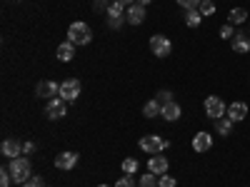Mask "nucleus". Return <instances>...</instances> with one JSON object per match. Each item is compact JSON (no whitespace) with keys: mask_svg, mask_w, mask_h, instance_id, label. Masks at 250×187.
Returning a JSON list of instances; mask_svg holds the SVG:
<instances>
[{"mask_svg":"<svg viewBox=\"0 0 250 187\" xmlns=\"http://www.w3.org/2000/svg\"><path fill=\"white\" fill-rule=\"evenodd\" d=\"M65 112H68V105H65V100H62V97H53V100H48V105H45V115H48L50 120H60V117H65Z\"/></svg>","mask_w":250,"mask_h":187,"instance_id":"obj_7","label":"nucleus"},{"mask_svg":"<svg viewBox=\"0 0 250 187\" xmlns=\"http://www.w3.org/2000/svg\"><path fill=\"white\" fill-rule=\"evenodd\" d=\"M145 15H148V13H145V5L133 3V5H128V15H125V18H128L130 25H140L143 20H145Z\"/></svg>","mask_w":250,"mask_h":187,"instance_id":"obj_11","label":"nucleus"},{"mask_svg":"<svg viewBox=\"0 0 250 187\" xmlns=\"http://www.w3.org/2000/svg\"><path fill=\"white\" fill-rule=\"evenodd\" d=\"M10 175H13V180L18 182V185H23V182H28L30 177H33V168H30V160L28 157H15V160H10Z\"/></svg>","mask_w":250,"mask_h":187,"instance_id":"obj_1","label":"nucleus"},{"mask_svg":"<svg viewBox=\"0 0 250 187\" xmlns=\"http://www.w3.org/2000/svg\"><path fill=\"white\" fill-rule=\"evenodd\" d=\"M73 57H75V45H73V43L58 45V60H60V62H70Z\"/></svg>","mask_w":250,"mask_h":187,"instance_id":"obj_17","label":"nucleus"},{"mask_svg":"<svg viewBox=\"0 0 250 187\" xmlns=\"http://www.w3.org/2000/svg\"><path fill=\"white\" fill-rule=\"evenodd\" d=\"M10 182H13L10 170H8V168H5V170H0V187H10Z\"/></svg>","mask_w":250,"mask_h":187,"instance_id":"obj_28","label":"nucleus"},{"mask_svg":"<svg viewBox=\"0 0 250 187\" xmlns=\"http://www.w3.org/2000/svg\"><path fill=\"white\" fill-rule=\"evenodd\" d=\"M75 165H78V155L75 152H60L55 157V168L58 170H73Z\"/></svg>","mask_w":250,"mask_h":187,"instance_id":"obj_13","label":"nucleus"},{"mask_svg":"<svg viewBox=\"0 0 250 187\" xmlns=\"http://www.w3.org/2000/svg\"><path fill=\"white\" fill-rule=\"evenodd\" d=\"M115 187H135V182H133V175H123V177L115 182Z\"/></svg>","mask_w":250,"mask_h":187,"instance_id":"obj_31","label":"nucleus"},{"mask_svg":"<svg viewBox=\"0 0 250 187\" xmlns=\"http://www.w3.org/2000/svg\"><path fill=\"white\" fill-rule=\"evenodd\" d=\"M35 152V142H25L23 145V155H33Z\"/></svg>","mask_w":250,"mask_h":187,"instance_id":"obj_34","label":"nucleus"},{"mask_svg":"<svg viewBox=\"0 0 250 187\" xmlns=\"http://www.w3.org/2000/svg\"><path fill=\"white\" fill-rule=\"evenodd\" d=\"M210 145H213V135L210 132H198L193 137V150L195 152H208V150H210Z\"/></svg>","mask_w":250,"mask_h":187,"instance_id":"obj_14","label":"nucleus"},{"mask_svg":"<svg viewBox=\"0 0 250 187\" xmlns=\"http://www.w3.org/2000/svg\"><path fill=\"white\" fill-rule=\"evenodd\" d=\"M123 3H115V0H110V8H108V15H120L123 13Z\"/></svg>","mask_w":250,"mask_h":187,"instance_id":"obj_32","label":"nucleus"},{"mask_svg":"<svg viewBox=\"0 0 250 187\" xmlns=\"http://www.w3.org/2000/svg\"><path fill=\"white\" fill-rule=\"evenodd\" d=\"M200 23H203L200 10H188V13H185V25H188V28H198Z\"/></svg>","mask_w":250,"mask_h":187,"instance_id":"obj_21","label":"nucleus"},{"mask_svg":"<svg viewBox=\"0 0 250 187\" xmlns=\"http://www.w3.org/2000/svg\"><path fill=\"white\" fill-rule=\"evenodd\" d=\"M90 40H93L90 25H85V23H73V25L68 28V43H73V45H88Z\"/></svg>","mask_w":250,"mask_h":187,"instance_id":"obj_2","label":"nucleus"},{"mask_svg":"<svg viewBox=\"0 0 250 187\" xmlns=\"http://www.w3.org/2000/svg\"><path fill=\"white\" fill-rule=\"evenodd\" d=\"M150 50H153V55H158V57H168L170 53H173V43L165 35H153L150 37Z\"/></svg>","mask_w":250,"mask_h":187,"instance_id":"obj_6","label":"nucleus"},{"mask_svg":"<svg viewBox=\"0 0 250 187\" xmlns=\"http://www.w3.org/2000/svg\"><path fill=\"white\" fill-rule=\"evenodd\" d=\"M178 5L185 10H198L200 8V0H178Z\"/></svg>","mask_w":250,"mask_h":187,"instance_id":"obj_27","label":"nucleus"},{"mask_svg":"<svg viewBox=\"0 0 250 187\" xmlns=\"http://www.w3.org/2000/svg\"><path fill=\"white\" fill-rule=\"evenodd\" d=\"M100 8H110L105 0H95V10H100Z\"/></svg>","mask_w":250,"mask_h":187,"instance_id":"obj_35","label":"nucleus"},{"mask_svg":"<svg viewBox=\"0 0 250 187\" xmlns=\"http://www.w3.org/2000/svg\"><path fill=\"white\" fill-rule=\"evenodd\" d=\"M125 20H128V18H123V13H120V15H108V25H110L113 30H120Z\"/></svg>","mask_w":250,"mask_h":187,"instance_id":"obj_24","label":"nucleus"},{"mask_svg":"<svg viewBox=\"0 0 250 187\" xmlns=\"http://www.w3.org/2000/svg\"><path fill=\"white\" fill-rule=\"evenodd\" d=\"M138 187H158L155 175H153V172H150V175H143V177H140V182H138Z\"/></svg>","mask_w":250,"mask_h":187,"instance_id":"obj_25","label":"nucleus"},{"mask_svg":"<svg viewBox=\"0 0 250 187\" xmlns=\"http://www.w3.org/2000/svg\"><path fill=\"white\" fill-rule=\"evenodd\" d=\"M168 168H170V162H168V157L165 155H153L150 160H148V170L153 172V175H165L168 172Z\"/></svg>","mask_w":250,"mask_h":187,"instance_id":"obj_9","label":"nucleus"},{"mask_svg":"<svg viewBox=\"0 0 250 187\" xmlns=\"http://www.w3.org/2000/svg\"><path fill=\"white\" fill-rule=\"evenodd\" d=\"M233 50H235V53H240V55L250 53V35H248V33L238 30V33L233 35Z\"/></svg>","mask_w":250,"mask_h":187,"instance_id":"obj_12","label":"nucleus"},{"mask_svg":"<svg viewBox=\"0 0 250 187\" xmlns=\"http://www.w3.org/2000/svg\"><path fill=\"white\" fill-rule=\"evenodd\" d=\"M0 150H3V155H5V157L15 160V157L23 155V145H20L15 137H8V140H3V145H0Z\"/></svg>","mask_w":250,"mask_h":187,"instance_id":"obj_10","label":"nucleus"},{"mask_svg":"<svg viewBox=\"0 0 250 187\" xmlns=\"http://www.w3.org/2000/svg\"><path fill=\"white\" fill-rule=\"evenodd\" d=\"M225 112H228V108H225V102L220 97L210 95V97L205 100V115L210 117V120H220V117H225Z\"/></svg>","mask_w":250,"mask_h":187,"instance_id":"obj_5","label":"nucleus"},{"mask_svg":"<svg viewBox=\"0 0 250 187\" xmlns=\"http://www.w3.org/2000/svg\"><path fill=\"white\" fill-rule=\"evenodd\" d=\"M115 3H123V5H133L135 0H115Z\"/></svg>","mask_w":250,"mask_h":187,"instance_id":"obj_36","label":"nucleus"},{"mask_svg":"<svg viewBox=\"0 0 250 187\" xmlns=\"http://www.w3.org/2000/svg\"><path fill=\"white\" fill-rule=\"evenodd\" d=\"M135 3H140V5H148V3H150V0H135Z\"/></svg>","mask_w":250,"mask_h":187,"instance_id":"obj_37","label":"nucleus"},{"mask_svg":"<svg viewBox=\"0 0 250 187\" xmlns=\"http://www.w3.org/2000/svg\"><path fill=\"white\" fill-rule=\"evenodd\" d=\"M200 15L205 18V15H213L215 13V3H213V0H200Z\"/></svg>","mask_w":250,"mask_h":187,"instance_id":"obj_23","label":"nucleus"},{"mask_svg":"<svg viewBox=\"0 0 250 187\" xmlns=\"http://www.w3.org/2000/svg\"><path fill=\"white\" fill-rule=\"evenodd\" d=\"M215 130H218V135L228 137V135L233 132V120H230V117H220V120H215Z\"/></svg>","mask_w":250,"mask_h":187,"instance_id":"obj_18","label":"nucleus"},{"mask_svg":"<svg viewBox=\"0 0 250 187\" xmlns=\"http://www.w3.org/2000/svg\"><path fill=\"white\" fill-rule=\"evenodd\" d=\"M123 172H125V175H135V172H138V160H135V157L123 160Z\"/></svg>","mask_w":250,"mask_h":187,"instance_id":"obj_22","label":"nucleus"},{"mask_svg":"<svg viewBox=\"0 0 250 187\" xmlns=\"http://www.w3.org/2000/svg\"><path fill=\"white\" fill-rule=\"evenodd\" d=\"M155 100L160 102V105H168V102H173V93H170V90H160V93L155 95Z\"/></svg>","mask_w":250,"mask_h":187,"instance_id":"obj_26","label":"nucleus"},{"mask_svg":"<svg viewBox=\"0 0 250 187\" xmlns=\"http://www.w3.org/2000/svg\"><path fill=\"white\" fill-rule=\"evenodd\" d=\"M55 93H60V85H55L53 80H40L38 88H35V95L43 97V100H53Z\"/></svg>","mask_w":250,"mask_h":187,"instance_id":"obj_8","label":"nucleus"},{"mask_svg":"<svg viewBox=\"0 0 250 187\" xmlns=\"http://www.w3.org/2000/svg\"><path fill=\"white\" fill-rule=\"evenodd\" d=\"M160 110H163V105L158 100H148V102H145V108H143V115L145 117H155V115H160Z\"/></svg>","mask_w":250,"mask_h":187,"instance_id":"obj_20","label":"nucleus"},{"mask_svg":"<svg viewBox=\"0 0 250 187\" xmlns=\"http://www.w3.org/2000/svg\"><path fill=\"white\" fill-rule=\"evenodd\" d=\"M233 35H235V33H233V25H223V28H220V37H223V40H233Z\"/></svg>","mask_w":250,"mask_h":187,"instance_id":"obj_33","label":"nucleus"},{"mask_svg":"<svg viewBox=\"0 0 250 187\" xmlns=\"http://www.w3.org/2000/svg\"><path fill=\"white\" fill-rule=\"evenodd\" d=\"M20 187H45V185H43V177H40V175H33L28 182H23Z\"/></svg>","mask_w":250,"mask_h":187,"instance_id":"obj_29","label":"nucleus"},{"mask_svg":"<svg viewBox=\"0 0 250 187\" xmlns=\"http://www.w3.org/2000/svg\"><path fill=\"white\" fill-rule=\"evenodd\" d=\"M160 115H163V120H168V122H175V120L180 117V105H178V102L173 100V102H168V105H163Z\"/></svg>","mask_w":250,"mask_h":187,"instance_id":"obj_16","label":"nucleus"},{"mask_svg":"<svg viewBox=\"0 0 250 187\" xmlns=\"http://www.w3.org/2000/svg\"><path fill=\"white\" fill-rule=\"evenodd\" d=\"M245 115H248V105H245V102H233V105L228 108V112H225V117H230L233 122L245 120Z\"/></svg>","mask_w":250,"mask_h":187,"instance_id":"obj_15","label":"nucleus"},{"mask_svg":"<svg viewBox=\"0 0 250 187\" xmlns=\"http://www.w3.org/2000/svg\"><path fill=\"white\" fill-rule=\"evenodd\" d=\"M158 187H175V177H170V175H160Z\"/></svg>","mask_w":250,"mask_h":187,"instance_id":"obj_30","label":"nucleus"},{"mask_svg":"<svg viewBox=\"0 0 250 187\" xmlns=\"http://www.w3.org/2000/svg\"><path fill=\"white\" fill-rule=\"evenodd\" d=\"M98 187H108V185H98Z\"/></svg>","mask_w":250,"mask_h":187,"instance_id":"obj_38","label":"nucleus"},{"mask_svg":"<svg viewBox=\"0 0 250 187\" xmlns=\"http://www.w3.org/2000/svg\"><path fill=\"white\" fill-rule=\"evenodd\" d=\"M65 102H75L78 95H80V82L75 77H68V80H62L60 82V93H58Z\"/></svg>","mask_w":250,"mask_h":187,"instance_id":"obj_4","label":"nucleus"},{"mask_svg":"<svg viewBox=\"0 0 250 187\" xmlns=\"http://www.w3.org/2000/svg\"><path fill=\"white\" fill-rule=\"evenodd\" d=\"M245 20H248V13L243 8H233L230 15H228V25H240V23H245Z\"/></svg>","mask_w":250,"mask_h":187,"instance_id":"obj_19","label":"nucleus"},{"mask_svg":"<svg viewBox=\"0 0 250 187\" xmlns=\"http://www.w3.org/2000/svg\"><path fill=\"white\" fill-rule=\"evenodd\" d=\"M168 140H163L160 135H145V137H140V150L143 152H148V155H158V152H163L165 148H168Z\"/></svg>","mask_w":250,"mask_h":187,"instance_id":"obj_3","label":"nucleus"}]
</instances>
